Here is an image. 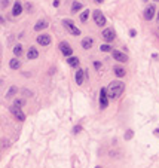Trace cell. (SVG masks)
<instances>
[{
	"instance_id": "30bf717a",
	"label": "cell",
	"mask_w": 159,
	"mask_h": 168,
	"mask_svg": "<svg viewBox=\"0 0 159 168\" xmlns=\"http://www.w3.org/2000/svg\"><path fill=\"white\" fill-rule=\"evenodd\" d=\"M37 43L42 46H48L51 43V36L49 34H39L37 36Z\"/></svg>"
},
{
	"instance_id": "4dcf8cb0",
	"label": "cell",
	"mask_w": 159,
	"mask_h": 168,
	"mask_svg": "<svg viewBox=\"0 0 159 168\" xmlns=\"http://www.w3.org/2000/svg\"><path fill=\"white\" fill-rule=\"evenodd\" d=\"M155 2H159V0H155Z\"/></svg>"
},
{
	"instance_id": "5b68a950",
	"label": "cell",
	"mask_w": 159,
	"mask_h": 168,
	"mask_svg": "<svg viewBox=\"0 0 159 168\" xmlns=\"http://www.w3.org/2000/svg\"><path fill=\"white\" fill-rule=\"evenodd\" d=\"M155 12H156L155 6H153V5H149V6L144 9L143 17H144V19H146V21H150V19H153V17H155Z\"/></svg>"
},
{
	"instance_id": "52a82bcc",
	"label": "cell",
	"mask_w": 159,
	"mask_h": 168,
	"mask_svg": "<svg viewBox=\"0 0 159 168\" xmlns=\"http://www.w3.org/2000/svg\"><path fill=\"white\" fill-rule=\"evenodd\" d=\"M112 55H113V58H115L116 61H119V63H126V61H128V55L124 54V52H121V51H112Z\"/></svg>"
},
{
	"instance_id": "44dd1931",
	"label": "cell",
	"mask_w": 159,
	"mask_h": 168,
	"mask_svg": "<svg viewBox=\"0 0 159 168\" xmlns=\"http://www.w3.org/2000/svg\"><path fill=\"white\" fill-rule=\"evenodd\" d=\"M22 52H24V51H22V46H21V45H17V46L14 48V54H15L17 57L22 55Z\"/></svg>"
},
{
	"instance_id": "e0dca14e",
	"label": "cell",
	"mask_w": 159,
	"mask_h": 168,
	"mask_svg": "<svg viewBox=\"0 0 159 168\" xmlns=\"http://www.w3.org/2000/svg\"><path fill=\"white\" fill-rule=\"evenodd\" d=\"M113 71H115V74H116L118 77H124L125 76V68L124 67H118V66H116V67L113 68Z\"/></svg>"
},
{
	"instance_id": "7a4b0ae2",
	"label": "cell",
	"mask_w": 159,
	"mask_h": 168,
	"mask_svg": "<svg viewBox=\"0 0 159 168\" xmlns=\"http://www.w3.org/2000/svg\"><path fill=\"white\" fill-rule=\"evenodd\" d=\"M92 17H94V22H95L98 27H104L107 24V19H106V17L103 15L101 11H94Z\"/></svg>"
},
{
	"instance_id": "6da1fadb",
	"label": "cell",
	"mask_w": 159,
	"mask_h": 168,
	"mask_svg": "<svg viewBox=\"0 0 159 168\" xmlns=\"http://www.w3.org/2000/svg\"><path fill=\"white\" fill-rule=\"evenodd\" d=\"M124 89H125L124 82L115 81V82H112L110 86L107 88V94H109L110 98H118V97H121V95L124 94Z\"/></svg>"
},
{
	"instance_id": "d6986e66",
	"label": "cell",
	"mask_w": 159,
	"mask_h": 168,
	"mask_svg": "<svg viewBox=\"0 0 159 168\" xmlns=\"http://www.w3.org/2000/svg\"><path fill=\"white\" fill-rule=\"evenodd\" d=\"M79 9H82V3L74 2V3H73V6H71V12H77Z\"/></svg>"
},
{
	"instance_id": "cb8c5ba5",
	"label": "cell",
	"mask_w": 159,
	"mask_h": 168,
	"mask_svg": "<svg viewBox=\"0 0 159 168\" xmlns=\"http://www.w3.org/2000/svg\"><path fill=\"white\" fill-rule=\"evenodd\" d=\"M100 49L103 51V52H110V51H112V46H110V45H107V43H104V45H101V46H100Z\"/></svg>"
},
{
	"instance_id": "f546056e",
	"label": "cell",
	"mask_w": 159,
	"mask_h": 168,
	"mask_svg": "<svg viewBox=\"0 0 159 168\" xmlns=\"http://www.w3.org/2000/svg\"><path fill=\"white\" fill-rule=\"evenodd\" d=\"M156 21H158V22H159V14H158V19H156Z\"/></svg>"
},
{
	"instance_id": "484cf974",
	"label": "cell",
	"mask_w": 159,
	"mask_h": 168,
	"mask_svg": "<svg viewBox=\"0 0 159 168\" xmlns=\"http://www.w3.org/2000/svg\"><path fill=\"white\" fill-rule=\"evenodd\" d=\"M9 146V141L8 140H3V147H8Z\"/></svg>"
},
{
	"instance_id": "4fadbf2b",
	"label": "cell",
	"mask_w": 159,
	"mask_h": 168,
	"mask_svg": "<svg viewBox=\"0 0 159 168\" xmlns=\"http://www.w3.org/2000/svg\"><path fill=\"white\" fill-rule=\"evenodd\" d=\"M92 45H94V40H92L91 37H85V39L82 40V48H83V49H91Z\"/></svg>"
},
{
	"instance_id": "7c38bea8",
	"label": "cell",
	"mask_w": 159,
	"mask_h": 168,
	"mask_svg": "<svg viewBox=\"0 0 159 168\" xmlns=\"http://www.w3.org/2000/svg\"><path fill=\"white\" fill-rule=\"evenodd\" d=\"M21 12H22V5H21L19 2H15V3H14V8H12V15H14V17H18Z\"/></svg>"
},
{
	"instance_id": "ba28073f",
	"label": "cell",
	"mask_w": 159,
	"mask_h": 168,
	"mask_svg": "<svg viewBox=\"0 0 159 168\" xmlns=\"http://www.w3.org/2000/svg\"><path fill=\"white\" fill-rule=\"evenodd\" d=\"M11 113L15 116V119H18V120H24L25 119V115L22 113V109H19V107H15V106H12L11 109Z\"/></svg>"
},
{
	"instance_id": "2e32d148",
	"label": "cell",
	"mask_w": 159,
	"mask_h": 168,
	"mask_svg": "<svg viewBox=\"0 0 159 168\" xmlns=\"http://www.w3.org/2000/svg\"><path fill=\"white\" fill-rule=\"evenodd\" d=\"M9 67L12 68V70H18V68L21 67V61L17 60V58H12V60L9 61Z\"/></svg>"
},
{
	"instance_id": "3957f363",
	"label": "cell",
	"mask_w": 159,
	"mask_h": 168,
	"mask_svg": "<svg viewBox=\"0 0 159 168\" xmlns=\"http://www.w3.org/2000/svg\"><path fill=\"white\" fill-rule=\"evenodd\" d=\"M63 24H64V27H66V28H67L73 36H79V34H80V30H79L77 27H74L73 21H70V19H64V21H63Z\"/></svg>"
},
{
	"instance_id": "8992f818",
	"label": "cell",
	"mask_w": 159,
	"mask_h": 168,
	"mask_svg": "<svg viewBox=\"0 0 159 168\" xmlns=\"http://www.w3.org/2000/svg\"><path fill=\"white\" fill-rule=\"evenodd\" d=\"M58 48H60V51H61V54H63V55H66V57H71L73 49H71V46L67 43V42H61Z\"/></svg>"
},
{
	"instance_id": "f1b7e54d",
	"label": "cell",
	"mask_w": 159,
	"mask_h": 168,
	"mask_svg": "<svg viewBox=\"0 0 159 168\" xmlns=\"http://www.w3.org/2000/svg\"><path fill=\"white\" fill-rule=\"evenodd\" d=\"M95 2H97V3H103L104 0H95Z\"/></svg>"
},
{
	"instance_id": "ffe728a7",
	"label": "cell",
	"mask_w": 159,
	"mask_h": 168,
	"mask_svg": "<svg viewBox=\"0 0 159 168\" xmlns=\"http://www.w3.org/2000/svg\"><path fill=\"white\" fill-rule=\"evenodd\" d=\"M17 88H15V86H12V88H11V89H9V91H8V94H6V97H8V98H12V97H14V95H15V94H17Z\"/></svg>"
},
{
	"instance_id": "8fae6325",
	"label": "cell",
	"mask_w": 159,
	"mask_h": 168,
	"mask_svg": "<svg viewBox=\"0 0 159 168\" xmlns=\"http://www.w3.org/2000/svg\"><path fill=\"white\" fill-rule=\"evenodd\" d=\"M85 81V70H77L76 71V84L82 85Z\"/></svg>"
},
{
	"instance_id": "7402d4cb",
	"label": "cell",
	"mask_w": 159,
	"mask_h": 168,
	"mask_svg": "<svg viewBox=\"0 0 159 168\" xmlns=\"http://www.w3.org/2000/svg\"><path fill=\"white\" fill-rule=\"evenodd\" d=\"M24 104H25V101L22 100V98H17L15 103H14V106H15V107H19V109H22V106H24Z\"/></svg>"
},
{
	"instance_id": "ac0fdd59",
	"label": "cell",
	"mask_w": 159,
	"mask_h": 168,
	"mask_svg": "<svg viewBox=\"0 0 159 168\" xmlns=\"http://www.w3.org/2000/svg\"><path fill=\"white\" fill-rule=\"evenodd\" d=\"M69 64H70V67H77L79 66V58L77 57H69Z\"/></svg>"
},
{
	"instance_id": "5bb4252c",
	"label": "cell",
	"mask_w": 159,
	"mask_h": 168,
	"mask_svg": "<svg viewBox=\"0 0 159 168\" xmlns=\"http://www.w3.org/2000/svg\"><path fill=\"white\" fill-rule=\"evenodd\" d=\"M46 27H48V21L40 19V21H37V24L34 25V30L36 31H40V30H43V28H46Z\"/></svg>"
},
{
	"instance_id": "1f68e13d",
	"label": "cell",
	"mask_w": 159,
	"mask_h": 168,
	"mask_svg": "<svg viewBox=\"0 0 159 168\" xmlns=\"http://www.w3.org/2000/svg\"><path fill=\"white\" fill-rule=\"evenodd\" d=\"M97 168H101V167H97Z\"/></svg>"
},
{
	"instance_id": "603a6c76",
	"label": "cell",
	"mask_w": 159,
	"mask_h": 168,
	"mask_svg": "<svg viewBox=\"0 0 159 168\" xmlns=\"http://www.w3.org/2000/svg\"><path fill=\"white\" fill-rule=\"evenodd\" d=\"M89 12H91V11H83V12H82V15H80V21H82V22H86V19H88V17H89Z\"/></svg>"
},
{
	"instance_id": "4316f807",
	"label": "cell",
	"mask_w": 159,
	"mask_h": 168,
	"mask_svg": "<svg viewBox=\"0 0 159 168\" xmlns=\"http://www.w3.org/2000/svg\"><path fill=\"white\" fill-rule=\"evenodd\" d=\"M79 131H80V127H76V128H74V134H77Z\"/></svg>"
},
{
	"instance_id": "9c48e42d",
	"label": "cell",
	"mask_w": 159,
	"mask_h": 168,
	"mask_svg": "<svg viewBox=\"0 0 159 168\" xmlns=\"http://www.w3.org/2000/svg\"><path fill=\"white\" fill-rule=\"evenodd\" d=\"M101 36H103V39L106 40V42H113L115 40V30L113 28H106L103 33H101Z\"/></svg>"
},
{
	"instance_id": "83f0119b",
	"label": "cell",
	"mask_w": 159,
	"mask_h": 168,
	"mask_svg": "<svg viewBox=\"0 0 159 168\" xmlns=\"http://www.w3.org/2000/svg\"><path fill=\"white\" fill-rule=\"evenodd\" d=\"M54 6H55V8L60 6V0H55V2H54Z\"/></svg>"
},
{
	"instance_id": "277c9868",
	"label": "cell",
	"mask_w": 159,
	"mask_h": 168,
	"mask_svg": "<svg viewBox=\"0 0 159 168\" xmlns=\"http://www.w3.org/2000/svg\"><path fill=\"white\" fill-rule=\"evenodd\" d=\"M109 94H107L106 88H101V91H100V107L101 109H106L107 106H109Z\"/></svg>"
},
{
	"instance_id": "9a60e30c",
	"label": "cell",
	"mask_w": 159,
	"mask_h": 168,
	"mask_svg": "<svg viewBox=\"0 0 159 168\" xmlns=\"http://www.w3.org/2000/svg\"><path fill=\"white\" fill-rule=\"evenodd\" d=\"M39 57V52H37V49L36 48H30L28 49V52H27V58L28 60H36Z\"/></svg>"
},
{
	"instance_id": "d4e9b609",
	"label": "cell",
	"mask_w": 159,
	"mask_h": 168,
	"mask_svg": "<svg viewBox=\"0 0 159 168\" xmlns=\"http://www.w3.org/2000/svg\"><path fill=\"white\" fill-rule=\"evenodd\" d=\"M132 131H131V130H129V131H128V133H126V134H125V138H126V140H128V138H131V137H132Z\"/></svg>"
}]
</instances>
